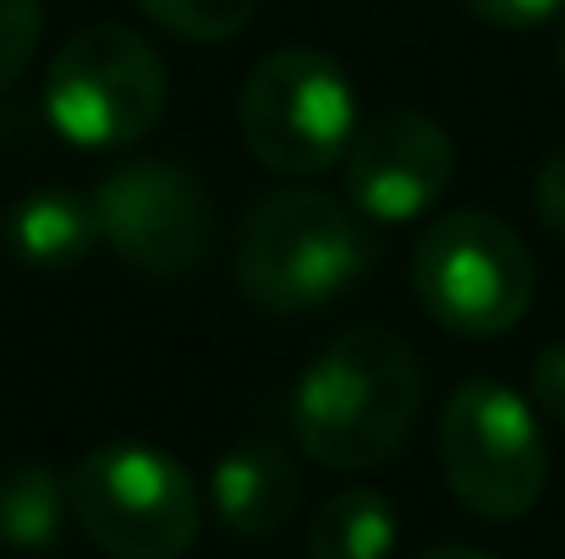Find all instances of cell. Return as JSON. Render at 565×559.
Wrapping results in <instances>:
<instances>
[{
  "instance_id": "1",
  "label": "cell",
  "mask_w": 565,
  "mask_h": 559,
  "mask_svg": "<svg viewBox=\"0 0 565 559\" xmlns=\"http://www.w3.org/2000/svg\"><path fill=\"white\" fill-rule=\"evenodd\" d=\"M423 411V363L406 335L358 324L297 378L291 433L324 472H374L412 439Z\"/></svg>"
},
{
  "instance_id": "2",
  "label": "cell",
  "mask_w": 565,
  "mask_h": 559,
  "mask_svg": "<svg viewBox=\"0 0 565 559\" xmlns=\"http://www.w3.org/2000/svg\"><path fill=\"white\" fill-rule=\"evenodd\" d=\"M369 269L374 236L319 186H280L258 197L236 236V286L258 313L297 319L335 308L358 280H369Z\"/></svg>"
},
{
  "instance_id": "3",
  "label": "cell",
  "mask_w": 565,
  "mask_h": 559,
  "mask_svg": "<svg viewBox=\"0 0 565 559\" xmlns=\"http://www.w3.org/2000/svg\"><path fill=\"white\" fill-rule=\"evenodd\" d=\"M412 291L439 330L461 341H489V335H511L527 319L539 269L527 241L500 214L456 208L417 236Z\"/></svg>"
},
{
  "instance_id": "4",
  "label": "cell",
  "mask_w": 565,
  "mask_h": 559,
  "mask_svg": "<svg viewBox=\"0 0 565 559\" xmlns=\"http://www.w3.org/2000/svg\"><path fill=\"white\" fill-rule=\"evenodd\" d=\"M242 143L275 176H319L358 138V94L341 61L313 44L269 50L242 83Z\"/></svg>"
},
{
  "instance_id": "5",
  "label": "cell",
  "mask_w": 565,
  "mask_h": 559,
  "mask_svg": "<svg viewBox=\"0 0 565 559\" xmlns=\"http://www.w3.org/2000/svg\"><path fill=\"white\" fill-rule=\"evenodd\" d=\"M72 522L110 559H182L198 538L203 499L188 466L154 444H99L72 477Z\"/></svg>"
},
{
  "instance_id": "6",
  "label": "cell",
  "mask_w": 565,
  "mask_h": 559,
  "mask_svg": "<svg viewBox=\"0 0 565 559\" xmlns=\"http://www.w3.org/2000/svg\"><path fill=\"white\" fill-rule=\"evenodd\" d=\"M166 61L121 22L77 28L44 77V116L77 149H127L166 116Z\"/></svg>"
},
{
  "instance_id": "7",
  "label": "cell",
  "mask_w": 565,
  "mask_h": 559,
  "mask_svg": "<svg viewBox=\"0 0 565 559\" xmlns=\"http://www.w3.org/2000/svg\"><path fill=\"white\" fill-rule=\"evenodd\" d=\"M439 466L478 522L527 516L550 483V450L533 406L494 378H467L439 417Z\"/></svg>"
},
{
  "instance_id": "8",
  "label": "cell",
  "mask_w": 565,
  "mask_h": 559,
  "mask_svg": "<svg viewBox=\"0 0 565 559\" xmlns=\"http://www.w3.org/2000/svg\"><path fill=\"white\" fill-rule=\"evenodd\" d=\"M94 214L105 247L138 275H192L214 247V197L177 160H127L105 171Z\"/></svg>"
},
{
  "instance_id": "9",
  "label": "cell",
  "mask_w": 565,
  "mask_h": 559,
  "mask_svg": "<svg viewBox=\"0 0 565 559\" xmlns=\"http://www.w3.org/2000/svg\"><path fill=\"white\" fill-rule=\"evenodd\" d=\"M450 176H456V143L423 110H384L363 121L341 160L352 208L374 225H401L428 214L445 197Z\"/></svg>"
},
{
  "instance_id": "10",
  "label": "cell",
  "mask_w": 565,
  "mask_h": 559,
  "mask_svg": "<svg viewBox=\"0 0 565 559\" xmlns=\"http://www.w3.org/2000/svg\"><path fill=\"white\" fill-rule=\"evenodd\" d=\"M209 505L220 516V527L242 544H264L275 533H286V522L297 516L302 505V477H297V461L286 455L280 439H242L231 444L220 461H214V477H209Z\"/></svg>"
},
{
  "instance_id": "11",
  "label": "cell",
  "mask_w": 565,
  "mask_h": 559,
  "mask_svg": "<svg viewBox=\"0 0 565 559\" xmlns=\"http://www.w3.org/2000/svg\"><path fill=\"white\" fill-rule=\"evenodd\" d=\"M6 241L17 252L22 269H77L105 236H99V214H94V197L72 192V186H39L28 192L11 219H6Z\"/></svg>"
},
{
  "instance_id": "12",
  "label": "cell",
  "mask_w": 565,
  "mask_h": 559,
  "mask_svg": "<svg viewBox=\"0 0 565 559\" xmlns=\"http://www.w3.org/2000/svg\"><path fill=\"white\" fill-rule=\"evenodd\" d=\"M72 516L66 477L44 461H22L0 472V549L11 555H44L61 544V527Z\"/></svg>"
},
{
  "instance_id": "13",
  "label": "cell",
  "mask_w": 565,
  "mask_h": 559,
  "mask_svg": "<svg viewBox=\"0 0 565 559\" xmlns=\"http://www.w3.org/2000/svg\"><path fill=\"white\" fill-rule=\"evenodd\" d=\"M395 549V505L379 488H341L313 510L308 559H390Z\"/></svg>"
},
{
  "instance_id": "14",
  "label": "cell",
  "mask_w": 565,
  "mask_h": 559,
  "mask_svg": "<svg viewBox=\"0 0 565 559\" xmlns=\"http://www.w3.org/2000/svg\"><path fill=\"white\" fill-rule=\"evenodd\" d=\"M138 6L154 28H166L171 39H188V44L236 39L258 11V0H138Z\"/></svg>"
},
{
  "instance_id": "15",
  "label": "cell",
  "mask_w": 565,
  "mask_h": 559,
  "mask_svg": "<svg viewBox=\"0 0 565 559\" xmlns=\"http://www.w3.org/2000/svg\"><path fill=\"white\" fill-rule=\"evenodd\" d=\"M44 33V6L39 0H0V94L33 66Z\"/></svg>"
},
{
  "instance_id": "16",
  "label": "cell",
  "mask_w": 565,
  "mask_h": 559,
  "mask_svg": "<svg viewBox=\"0 0 565 559\" xmlns=\"http://www.w3.org/2000/svg\"><path fill=\"white\" fill-rule=\"evenodd\" d=\"M478 22H489V28H539V22H550L555 11H565V0H461Z\"/></svg>"
},
{
  "instance_id": "17",
  "label": "cell",
  "mask_w": 565,
  "mask_h": 559,
  "mask_svg": "<svg viewBox=\"0 0 565 559\" xmlns=\"http://www.w3.org/2000/svg\"><path fill=\"white\" fill-rule=\"evenodd\" d=\"M533 400H539L544 417H555L565 428V341L539 352V363H533Z\"/></svg>"
},
{
  "instance_id": "18",
  "label": "cell",
  "mask_w": 565,
  "mask_h": 559,
  "mask_svg": "<svg viewBox=\"0 0 565 559\" xmlns=\"http://www.w3.org/2000/svg\"><path fill=\"white\" fill-rule=\"evenodd\" d=\"M533 203H539V219H544V230L565 241V149H555V154L539 165Z\"/></svg>"
},
{
  "instance_id": "19",
  "label": "cell",
  "mask_w": 565,
  "mask_h": 559,
  "mask_svg": "<svg viewBox=\"0 0 565 559\" xmlns=\"http://www.w3.org/2000/svg\"><path fill=\"white\" fill-rule=\"evenodd\" d=\"M417 559H494V555H478V549H461V544H445V549H423Z\"/></svg>"
},
{
  "instance_id": "20",
  "label": "cell",
  "mask_w": 565,
  "mask_h": 559,
  "mask_svg": "<svg viewBox=\"0 0 565 559\" xmlns=\"http://www.w3.org/2000/svg\"><path fill=\"white\" fill-rule=\"evenodd\" d=\"M561 72H565V33H561Z\"/></svg>"
}]
</instances>
